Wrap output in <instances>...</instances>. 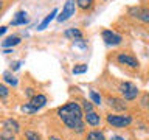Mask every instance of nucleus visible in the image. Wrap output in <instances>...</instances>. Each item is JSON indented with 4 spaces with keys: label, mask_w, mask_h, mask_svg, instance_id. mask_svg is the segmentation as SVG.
Wrapping results in <instances>:
<instances>
[{
    "label": "nucleus",
    "mask_w": 149,
    "mask_h": 140,
    "mask_svg": "<svg viewBox=\"0 0 149 140\" xmlns=\"http://www.w3.org/2000/svg\"><path fill=\"white\" fill-rule=\"evenodd\" d=\"M58 114L61 120L67 125V128L76 131V132H84V121H82V109L78 103H68L58 109Z\"/></svg>",
    "instance_id": "f257e3e1"
},
{
    "label": "nucleus",
    "mask_w": 149,
    "mask_h": 140,
    "mask_svg": "<svg viewBox=\"0 0 149 140\" xmlns=\"http://www.w3.org/2000/svg\"><path fill=\"white\" fill-rule=\"evenodd\" d=\"M130 121H132V118L129 115H107V123L115 126V128H124V126L130 125Z\"/></svg>",
    "instance_id": "f03ea898"
},
{
    "label": "nucleus",
    "mask_w": 149,
    "mask_h": 140,
    "mask_svg": "<svg viewBox=\"0 0 149 140\" xmlns=\"http://www.w3.org/2000/svg\"><path fill=\"white\" fill-rule=\"evenodd\" d=\"M120 90H121V93H123L124 100H134V98H137V95H138L137 86L132 84V83H129V81H126V83L121 84Z\"/></svg>",
    "instance_id": "7ed1b4c3"
},
{
    "label": "nucleus",
    "mask_w": 149,
    "mask_h": 140,
    "mask_svg": "<svg viewBox=\"0 0 149 140\" xmlns=\"http://www.w3.org/2000/svg\"><path fill=\"white\" fill-rule=\"evenodd\" d=\"M74 14V0H67L62 8V13L58 16V22H65Z\"/></svg>",
    "instance_id": "20e7f679"
},
{
    "label": "nucleus",
    "mask_w": 149,
    "mask_h": 140,
    "mask_svg": "<svg viewBox=\"0 0 149 140\" xmlns=\"http://www.w3.org/2000/svg\"><path fill=\"white\" fill-rule=\"evenodd\" d=\"M102 39H104V42L107 45H118V44H121V41H123L120 34H116V33L110 31V30L102 31Z\"/></svg>",
    "instance_id": "39448f33"
},
{
    "label": "nucleus",
    "mask_w": 149,
    "mask_h": 140,
    "mask_svg": "<svg viewBox=\"0 0 149 140\" xmlns=\"http://www.w3.org/2000/svg\"><path fill=\"white\" fill-rule=\"evenodd\" d=\"M130 14H132L134 17H137L138 20L149 23V9H146V8H132L130 9Z\"/></svg>",
    "instance_id": "423d86ee"
},
{
    "label": "nucleus",
    "mask_w": 149,
    "mask_h": 140,
    "mask_svg": "<svg viewBox=\"0 0 149 140\" xmlns=\"http://www.w3.org/2000/svg\"><path fill=\"white\" fill-rule=\"evenodd\" d=\"M118 62L120 64H124V65H127V67H138V61L134 58V56H130V55H124V53H121L118 55Z\"/></svg>",
    "instance_id": "0eeeda50"
},
{
    "label": "nucleus",
    "mask_w": 149,
    "mask_h": 140,
    "mask_svg": "<svg viewBox=\"0 0 149 140\" xmlns=\"http://www.w3.org/2000/svg\"><path fill=\"white\" fill-rule=\"evenodd\" d=\"M45 103H47V97L45 95H34V97H31V100H30L28 104H31L33 107H36V109L39 111L42 106H45Z\"/></svg>",
    "instance_id": "6e6552de"
},
{
    "label": "nucleus",
    "mask_w": 149,
    "mask_h": 140,
    "mask_svg": "<svg viewBox=\"0 0 149 140\" xmlns=\"http://www.w3.org/2000/svg\"><path fill=\"white\" fill-rule=\"evenodd\" d=\"M86 121L90 126H98L100 121H101V118H100V115H98L96 112L90 111V112H86Z\"/></svg>",
    "instance_id": "1a4fd4ad"
},
{
    "label": "nucleus",
    "mask_w": 149,
    "mask_h": 140,
    "mask_svg": "<svg viewBox=\"0 0 149 140\" xmlns=\"http://www.w3.org/2000/svg\"><path fill=\"white\" fill-rule=\"evenodd\" d=\"M3 128L5 131H8V132H11V134H16L19 132V123L16 120H5V123H3Z\"/></svg>",
    "instance_id": "9d476101"
},
{
    "label": "nucleus",
    "mask_w": 149,
    "mask_h": 140,
    "mask_svg": "<svg viewBox=\"0 0 149 140\" xmlns=\"http://www.w3.org/2000/svg\"><path fill=\"white\" fill-rule=\"evenodd\" d=\"M56 14H58V9H53V11H51V13L48 14V16H47V17L44 19V20H42V23H40L39 27H37V30H39V31L45 30V28L50 25V22H51V20H53V19H54V16H56Z\"/></svg>",
    "instance_id": "9b49d317"
},
{
    "label": "nucleus",
    "mask_w": 149,
    "mask_h": 140,
    "mask_svg": "<svg viewBox=\"0 0 149 140\" xmlns=\"http://www.w3.org/2000/svg\"><path fill=\"white\" fill-rule=\"evenodd\" d=\"M28 22V19H26V14L23 13V11H19L16 14V17L11 20V25H23V23H26Z\"/></svg>",
    "instance_id": "f8f14e48"
},
{
    "label": "nucleus",
    "mask_w": 149,
    "mask_h": 140,
    "mask_svg": "<svg viewBox=\"0 0 149 140\" xmlns=\"http://www.w3.org/2000/svg\"><path fill=\"white\" fill-rule=\"evenodd\" d=\"M107 101H109L110 107H113V109H116V111H124L126 109V104H124L123 100H118V98H109Z\"/></svg>",
    "instance_id": "ddd939ff"
},
{
    "label": "nucleus",
    "mask_w": 149,
    "mask_h": 140,
    "mask_svg": "<svg viewBox=\"0 0 149 140\" xmlns=\"http://www.w3.org/2000/svg\"><path fill=\"white\" fill-rule=\"evenodd\" d=\"M86 140H106V137L102 132H100V131H92V132L87 134Z\"/></svg>",
    "instance_id": "4468645a"
},
{
    "label": "nucleus",
    "mask_w": 149,
    "mask_h": 140,
    "mask_svg": "<svg viewBox=\"0 0 149 140\" xmlns=\"http://www.w3.org/2000/svg\"><path fill=\"white\" fill-rule=\"evenodd\" d=\"M19 42H20V39H19L17 36H11V37H8L6 41H3V47H14V45H17Z\"/></svg>",
    "instance_id": "2eb2a0df"
},
{
    "label": "nucleus",
    "mask_w": 149,
    "mask_h": 140,
    "mask_svg": "<svg viewBox=\"0 0 149 140\" xmlns=\"http://www.w3.org/2000/svg\"><path fill=\"white\" fill-rule=\"evenodd\" d=\"M65 36H67V37H73V41H74V37H76V39L81 37V31L76 30V28H70V30L65 31Z\"/></svg>",
    "instance_id": "dca6fc26"
},
{
    "label": "nucleus",
    "mask_w": 149,
    "mask_h": 140,
    "mask_svg": "<svg viewBox=\"0 0 149 140\" xmlns=\"http://www.w3.org/2000/svg\"><path fill=\"white\" fill-rule=\"evenodd\" d=\"M3 78H5V81H6L8 84H11V86H17V79L14 78L9 72H5L3 73Z\"/></svg>",
    "instance_id": "f3484780"
},
{
    "label": "nucleus",
    "mask_w": 149,
    "mask_h": 140,
    "mask_svg": "<svg viewBox=\"0 0 149 140\" xmlns=\"http://www.w3.org/2000/svg\"><path fill=\"white\" fill-rule=\"evenodd\" d=\"M76 3H78V6H79V8L87 9V8H90V6H92L93 0H76Z\"/></svg>",
    "instance_id": "a211bd4d"
},
{
    "label": "nucleus",
    "mask_w": 149,
    "mask_h": 140,
    "mask_svg": "<svg viewBox=\"0 0 149 140\" xmlns=\"http://www.w3.org/2000/svg\"><path fill=\"white\" fill-rule=\"evenodd\" d=\"M25 135H26V140H40V135L34 132V131H26Z\"/></svg>",
    "instance_id": "6ab92c4d"
},
{
    "label": "nucleus",
    "mask_w": 149,
    "mask_h": 140,
    "mask_svg": "<svg viewBox=\"0 0 149 140\" xmlns=\"http://www.w3.org/2000/svg\"><path fill=\"white\" fill-rule=\"evenodd\" d=\"M84 72H87V65L86 64H79V65H76V67H73L74 75H79V73H84Z\"/></svg>",
    "instance_id": "aec40b11"
},
{
    "label": "nucleus",
    "mask_w": 149,
    "mask_h": 140,
    "mask_svg": "<svg viewBox=\"0 0 149 140\" xmlns=\"http://www.w3.org/2000/svg\"><path fill=\"white\" fill-rule=\"evenodd\" d=\"M90 98H92V101L95 103V104H98V106L101 104V97L98 95V93H96L95 90H92V92H90Z\"/></svg>",
    "instance_id": "412c9836"
},
{
    "label": "nucleus",
    "mask_w": 149,
    "mask_h": 140,
    "mask_svg": "<svg viewBox=\"0 0 149 140\" xmlns=\"http://www.w3.org/2000/svg\"><path fill=\"white\" fill-rule=\"evenodd\" d=\"M22 112H25V114H34V112H37V109L33 107L31 104H25V106H22Z\"/></svg>",
    "instance_id": "4be33fe9"
},
{
    "label": "nucleus",
    "mask_w": 149,
    "mask_h": 140,
    "mask_svg": "<svg viewBox=\"0 0 149 140\" xmlns=\"http://www.w3.org/2000/svg\"><path fill=\"white\" fill-rule=\"evenodd\" d=\"M8 93H9L8 87L3 86V84H0V98H2V100H5V98L8 97Z\"/></svg>",
    "instance_id": "5701e85b"
},
{
    "label": "nucleus",
    "mask_w": 149,
    "mask_h": 140,
    "mask_svg": "<svg viewBox=\"0 0 149 140\" xmlns=\"http://www.w3.org/2000/svg\"><path fill=\"white\" fill-rule=\"evenodd\" d=\"M0 140H14V137H13V134H11V132L5 131V132L0 135Z\"/></svg>",
    "instance_id": "b1692460"
},
{
    "label": "nucleus",
    "mask_w": 149,
    "mask_h": 140,
    "mask_svg": "<svg viewBox=\"0 0 149 140\" xmlns=\"http://www.w3.org/2000/svg\"><path fill=\"white\" fill-rule=\"evenodd\" d=\"M84 111H86V112H90V111H92V103L84 101Z\"/></svg>",
    "instance_id": "393cba45"
},
{
    "label": "nucleus",
    "mask_w": 149,
    "mask_h": 140,
    "mask_svg": "<svg viewBox=\"0 0 149 140\" xmlns=\"http://www.w3.org/2000/svg\"><path fill=\"white\" fill-rule=\"evenodd\" d=\"M110 140H124L123 137H120V135H113V137H112Z\"/></svg>",
    "instance_id": "a878e982"
},
{
    "label": "nucleus",
    "mask_w": 149,
    "mask_h": 140,
    "mask_svg": "<svg viewBox=\"0 0 149 140\" xmlns=\"http://www.w3.org/2000/svg\"><path fill=\"white\" fill-rule=\"evenodd\" d=\"M19 67H20V62H16V64L13 65V69H14V70H17Z\"/></svg>",
    "instance_id": "bb28decb"
},
{
    "label": "nucleus",
    "mask_w": 149,
    "mask_h": 140,
    "mask_svg": "<svg viewBox=\"0 0 149 140\" xmlns=\"http://www.w3.org/2000/svg\"><path fill=\"white\" fill-rule=\"evenodd\" d=\"M5 31H6V27H0V34H3Z\"/></svg>",
    "instance_id": "cd10ccee"
},
{
    "label": "nucleus",
    "mask_w": 149,
    "mask_h": 140,
    "mask_svg": "<svg viewBox=\"0 0 149 140\" xmlns=\"http://www.w3.org/2000/svg\"><path fill=\"white\" fill-rule=\"evenodd\" d=\"M50 140H61V139H58V137H50Z\"/></svg>",
    "instance_id": "c85d7f7f"
},
{
    "label": "nucleus",
    "mask_w": 149,
    "mask_h": 140,
    "mask_svg": "<svg viewBox=\"0 0 149 140\" xmlns=\"http://www.w3.org/2000/svg\"><path fill=\"white\" fill-rule=\"evenodd\" d=\"M0 8H2V0H0Z\"/></svg>",
    "instance_id": "c756f323"
}]
</instances>
